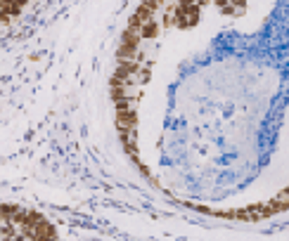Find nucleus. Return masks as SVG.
<instances>
[{"instance_id": "f257e3e1", "label": "nucleus", "mask_w": 289, "mask_h": 241, "mask_svg": "<svg viewBox=\"0 0 289 241\" xmlns=\"http://www.w3.org/2000/svg\"><path fill=\"white\" fill-rule=\"evenodd\" d=\"M197 47L140 5L116 54V130L136 166L180 204L256 218L249 189L263 166L287 170L284 45L226 47L199 36L194 0H173Z\"/></svg>"}]
</instances>
